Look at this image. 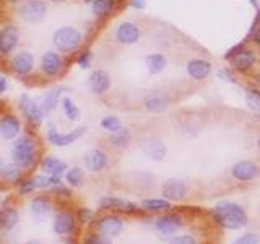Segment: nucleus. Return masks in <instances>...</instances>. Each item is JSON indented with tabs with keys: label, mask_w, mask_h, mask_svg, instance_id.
I'll return each instance as SVG.
<instances>
[{
	"label": "nucleus",
	"mask_w": 260,
	"mask_h": 244,
	"mask_svg": "<svg viewBox=\"0 0 260 244\" xmlns=\"http://www.w3.org/2000/svg\"><path fill=\"white\" fill-rule=\"evenodd\" d=\"M10 155H12V161L16 166L21 169H29L36 163V158H38L36 138L29 134L20 135L15 140Z\"/></svg>",
	"instance_id": "nucleus-1"
},
{
	"label": "nucleus",
	"mask_w": 260,
	"mask_h": 244,
	"mask_svg": "<svg viewBox=\"0 0 260 244\" xmlns=\"http://www.w3.org/2000/svg\"><path fill=\"white\" fill-rule=\"evenodd\" d=\"M213 215L216 222L228 228V230H238L247 225V215L239 205L233 202H221L213 208Z\"/></svg>",
	"instance_id": "nucleus-2"
},
{
	"label": "nucleus",
	"mask_w": 260,
	"mask_h": 244,
	"mask_svg": "<svg viewBox=\"0 0 260 244\" xmlns=\"http://www.w3.org/2000/svg\"><path fill=\"white\" fill-rule=\"evenodd\" d=\"M81 41H83V35L81 31L73 28V26H60L54 31L52 35V44L59 52L70 54L77 51L80 47Z\"/></svg>",
	"instance_id": "nucleus-3"
},
{
	"label": "nucleus",
	"mask_w": 260,
	"mask_h": 244,
	"mask_svg": "<svg viewBox=\"0 0 260 244\" xmlns=\"http://www.w3.org/2000/svg\"><path fill=\"white\" fill-rule=\"evenodd\" d=\"M20 18L28 24H38L44 21L47 16V4L44 0H26V2L20 4L18 10H16Z\"/></svg>",
	"instance_id": "nucleus-4"
},
{
	"label": "nucleus",
	"mask_w": 260,
	"mask_h": 244,
	"mask_svg": "<svg viewBox=\"0 0 260 244\" xmlns=\"http://www.w3.org/2000/svg\"><path fill=\"white\" fill-rule=\"evenodd\" d=\"M18 108L23 112V116L28 119L29 124H32L35 127H39L43 124V120L46 117V112L43 111V108L39 106L38 100H35L31 95L23 93L18 98Z\"/></svg>",
	"instance_id": "nucleus-5"
},
{
	"label": "nucleus",
	"mask_w": 260,
	"mask_h": 244,
	"mask_svg": "<svg viewBox=\"0 0 260 244\" xmlns=\"http://www.w3.org/2000/svg\"><path fill=\"white\" fill-rule=\"evenodd\" d=\"M35 65H36L35 54L31 51H26V49L12 54L10 59H8V67L18 77H28L35 70Z\"/></svg>",
	"instance_id": "nucleus-6"
},
{
	"label": "nucleus",
	"mask_w": 260,
	"mask_h": 244,
	"mask_svg": "<svg viewBox=\"0 0 260 244\" xmlns=\"http://www.w3.org/2000/svg\"><path fill=\"white\" fill-rule=\"evenodd\" d=\"M85 132H86L85 126L73 129L67 134H62V132L57 130V127L52 124V122H49V124H47V140H49V143H52L55 146H69L72 143H75L80 137L85 135Z\"/></svg>",
	"instance_id": "nucleus-7"
},
{
	"label": "nucleus",
	"mask_w": 260,
	"mask_h": 244,
	"mask_svg": "<svg viewBox=\"0 0 260 244\" xmlns=\"http://www.w3.org/2000/svg\"><path fill=\"white\" fill-rule=\"evenodd\" d=\"M20 43V29L16 24H4L0 28V55L10 57Z\"/></svg>",
	"instance_id": "nucleus-8"
},
{
	"label": "nucleus",
	"mask_w": 260,
	"mask_h": 244,
	"mask_svg": "<svg viewBox=\"0 0 260 244\" xmlns=\"http://www.w3.org/2000/svg\"><path fill=\"white\" fill-rule=\"evenodd\" d=\"M63 69V59L59 52L55 51H46L43 52L39 59V70L43 75L52 78L57 77Z\"/></svg>",
	"instance_id": "nucleus-9"
},
{
	"label": "nucleus",
	"mask_w": 260,
	"mask_h": 244,
	"mask_svg": "<svg viewBox=\"0 0 260 244\" xmlns=\"http://www.w3.org/2000/svg\"><path fill=\"white\" fill-rule=\"evenodd\" d=\"M21 134V120L12 112L0 116V137L5 140H16Z\"/></svg>",
	"instance_id": "nucleus-10"
},
{
	"label": "nucleus",
	"mask_w": 260,
	"mask_h": 244,
	"mask_svg": "<svg viewBox=\"0 0 260 244\" xmlns=\"http://www.w3.org/2000/svg\"><path fill=\"white\" fill-rule=\"evenodd\" d=\"M140 36H142L140 28H138V24L132 21H122L116 26V39L120 44L125 46L137 44L140 41Z\"/></svg>",
	"instance_id": "nucleus-11"
},
{
	"label": "nucleus",
	"mask_w": 260,
	"mask_h": 244,
	"mask_svg": "<svg viewBox=\"0 0 260 244\" xmlns=\"http://www.w3.org/2000/svg\"><path fill=\"white\" fill-rule=\"evenodd\" d=\"M258 60V55L254 49H241V51L236 54L233 59L230 60L233 69L238 72H247L250 70Z\"/></svg>",
	"instance_id": "nucleus-12"
},
{
	"label": "nucleus",
	"mask_w": 260,
	"mask_h": 244,
	"mask_svg": "<svg viewBox=\"0 0 260 244\" xmlns=\"http://www.w3.org/2000/svg\"><path fill=\"white\" fill-rule=\"evenodd\" d=\"M88 86L94 95H104L111 88V77L109 73L103 69H96L89 73Z\"/></svg>",
	"instance_id": "nucleus-13"
},
{
	"label": "nucleus",
	"mask_w": 260,
	"mask_h": 244,
	"mask_svg": "<svg viewBox=\"0 0 260 244\" xmlns=\"http://www.w3.org/2000/svg\"><path fill=\"white\" fill-rule=\"evenodd\" d=\"M122 226H124V223H122V220L116 215H106V217H101L96 222L98 233L108 236V238L117 236L122 231Z\"/></svg>",
	"instance_id": "nucleus-14"
},
{
	"label": "nucleus",
	"mask_w": 260,
	"mask_h": 244,
	"mask_svg": "<svg viewBox=\"0 0 260 244\" xmlns=\"http://www.w3.org/2000/svg\"><path fill=\"white\" fill-rule=\"evenodd\" d=\"M63 89H65L63 86H54L51 89H47V92H44L38 98V103H39V106L43 108V111L46 114H51L57 108V104H59V101H60V96L63 93Z\"/></svg>",
	"instance_id": "nucleus-15"
},
{
	"label": "nucleus",
	"mask_w": 260,
	"mask_h": 244,
	"mask_svg": "<svg viewBox=\"0 0 260 244\" xmlns=\"http://www.w3.org/2000/svg\"><path fill=\"white\" fill-rule=\"evenodd\" d=\"M142 146H143V151H145L146 157L151 158V160H154V161L165 160L166 153H168L166 145L162 143V142L159 140V138H156V137H148V138H145Z\"/></svg>",
	"instance_id": "nucleus-16"
},
{
	"label": "nucleus",
	"mask_w": 260,
	"mask_h": 244,
	"mask_svg": "<svg viewBox=\"0 0 260 244\" xmlns=\"http://www.w3.org/2000/svg\"><path fill=\"white\" fill-rule=\"evenodd\" d=\"M187 73H189V77L197 80V81H202L208 78V75L211 73V64L205 59H192L187 62Z\"/></svg>",
	"instance_id": "nucleus-17"
},
{
	"label": "nucleus",
	"mask_w": 260,
	"mask_h": 244,
	"mask_svg": "<svg viewBox=\"0 0 260 244\" xmlns=\"http://www.w3.org/2000/svg\"><path fill=\"white\" fill-rule=\"evenodd\" d=\"M83 161H85L86 169L93 171V173H98V171H101L108 166V155L100 148H93V150L86 151Z\"/></svg>",
	"instance_id": "nucleus-18"
},
{
	"label": "nucleus",
	"mask_w": 260,
	"mask_h": 244,
	"mask_svg": "<svg viewBox=\"0 0 260 244\" xmlns=\"http://www.w3.org/2000/svg\"><path fill=\"white\" fill-rule=\"evenodd\" d=\"M260 173L258 166L252 161H239L238 165L233 166V176L239 181H252Z\"/></svg>",
	"instance_id": "nucleus-19"
},
{
	"label": "nucleus",
	"mask_w": 260,
	"mask_h": 244,
	"mask_svg": "<svg viewBox=\"0 0 260 244\" xmlns=\"http://www.w3.org/2000/svg\"><path fill=\"white\" fill-rule=\"evenodd\" d=\"M187 192L185 182L181 179H169L162 184V195L169 200H181Z\"/></svg>",
	"instance_id": "nucleus-20"
},
{
	"label": "nucleus",
	"mask_w": 260,
	"mask_h": 244,
	"mask_svg": "<svg viewBox=\"0 0 260 244\" xmlns=\"http://www.w3.org/2000/svg\"><path fill=\"white\" fill-rule=\"evenodd\" d=\"M41 168H43V173L49 174V176H62L67 173V163H63L62 160H59L54 155H49L41 163Z\"/></svg>",
	"instance_id": "nucleus-21"
},
{
	"label": "nucleus",
	"mask_w": 260,
	"mask_h": 244,
	"mask_svg": "<svg viewBox=\"0 0 260 244\" xmlns=\"http://www.w3.org/2000/svg\"><path fill=\"white\" fill-rule=\"evenodd\" d=\"M73 228H75V218L70 214H59L55 215L54 222H52V231L59 236H65L73 231Z\"/></svg>",
	"instance_id": "nucleus-22"
},
{
	"label": "nucleus",
	"mask_w": 260,
	"mask_h": 244,
	"mask_svg": "<svg viewBox=\"0 0 260 244\" xmlns=\"http://www.w3.org/2000/svg\"><path fill=\"white\" fill-rule=\"evenodd\" d=\"M181 226H182L181 218H179L177 215H173V214L162 215L156 220V228H158V231L162 234H173Z\"/></svg>",
	"instance_id": "nucleus-23"
},
{
	"label": "nucleus",
	"mask_w": 260,
	"mask_h": 244,
	"mask_svg": "<svg viewBox=\"0 0 260 244\" xmlns=\"http://www.w3.org/2000/svg\"><path fill=\"white\" fill-rule=\"evenodd\" d=\"M143 104H145V108L151 112H161L168 108V100L162 93L151 92L143 98Z\"/></svg>",
	"instance_id": "nucleus-24"
},
{
	"label": "nucleus",
	"mask_w": 260,
	"mask_h": 244,
	"mask_svg": "<svg viewBox=\"0 0 260 244\" xmlns=\"http://www.w3.org/2000/svg\"><path fill=\"white\" fill-rule=\"evenodd\" d=\"M20 223V210L15 207H7L0 211V228L4 231H12Z\"/></svg>",
	"instance_id": "nucleus-25"
},
{
	"label": "nucleus",
	"mask_w": 260,
	"mask_h": 244,
	"mask_svg": "<svg viewBox=\"0 0 260 244\" xmlns=\"http://www.w3.org/2000/svg\"><path fill=\"white\" fill-rule=\"evenodd\" d=\"M51 210H52V203L44 195H38V197H35L29 202V214L38 218L49 215Z\"/></svg>",
	"instance_id": "nucleus-26"
},
{
	"label": "nucleus",
	"mask_w": 260,
	"mask_h": 244,
	"mask_svg": "<svg viewBox=\"0 0 260 244\" xmlns=\"http://www.w3.org/2000/svg\"><path fill=\"white\" fill-rule=\"evenodd\" d=\"M145 65H146V70H148L151 75H158L162 70L166 69L168 65V59L162 54L159 52H154V54H150L146 55L145 59Z\"/></svg>",
	"instance_id": "nucleus-27"
},
{
	"label": "nucleus",
	"mask_w": 260,
	"mask_h": 244,
	"mask_svg": "<svg viewBox=\"0 0 260 244\" xmlns=\"http://www.w3.org/2000/svg\"><path fill=\"white\" fill-rule=\"evenodd\" d=\"M91 2V12L94 16H108L116 8V0H89Z\"/></svg>",
	"instance_id": "nucleus-28"
},
{
	"label": "nucleus",
	"mask_w": 260,
	"mask_h": 244,
	"mask_svg": "<svg viewBox=\"0 0 260 244\" xmlns=\"http://www.w3.org/2000/svg\"><path fill=\"white\" fill-rule=\"evenodd\" d=\"M100 205L103 208H116V210H135V203L124 200V199H117V197H104Z\"/></svg>",
	"instance_id": "nucleus-29"
},
{
	"label": "nucleus",
	"mask_w": 260,
	"mask_h": 244,
	"mask_svg": "<svg viewBox=\"0 0 260 244\" xmlns=\"http://www.w3.org/2000/svg\"><path fill=\"white\" fill-rule=\"evenodd\" d=\"M21 168H18L15 165V163H5V168H4V173H2V177L5 179L7 182H18L21 179Z\"/></svg>",
	"instance_id": "nucleus-30"
},
{
	"label": "nucleus",
	"mask_w": 260,
	"mask_h": 244,
	"mask_svg": "<svg viewBox=\"0 0 260 244\" xmlns=\"http://www.w3.org/2000/svg\"><path fill=\"white\" fill-rule=\"evenodd\" d=\"M65 181H67L72 187L83 186V181H85L83 171H81L80 168H70V169H67V173H65Z\"/></svg>",
	"instance_id": "nucleus-31"
},
{
	"label": "nucleus",
	"mask_w": 260,
	"mask_h": 244,
	"mask_svg": "<svg viewBox=\"0 0 260 244\" xmlns=\"http://www.w3.org/2000/svg\"><path fill=\"white\" fill-rule=\"evenodd\" d=\"M60 103H62V109L65 112V116H67L70 120H78L80 119V109L77 108V104L73 103L69 96L62 98Z\"/></svg>",
	"instance_id": "nucleus-32"
},
{
	"label": "nucleus",
	"mask_w": 260,
	"mask_h": 244,
	"mask_svg": "<svg viewBox=\"0 0 260 244\" xmlns=\"http://www.w3.org/2000/svg\"><path fill=\"white\" fill-rule=\"evenodd\" d=\"M109 142L114 145V146H119V148H125L130 142V132L127 129H120L117 132H114L109 138Z\"/></svg>",
	"instance_id": "nucleus-33"
},
{
	"label": "nucleus",
	"mask_w": 260,
	"mask_h": 244,
	"mask_svg": "<svg viewBox=\"0 0 260 244\" xmlns=\"http://www.w3.org/2000/svg\"><path fill=\"white\" fill-rule=\"evenodd\" d=\"M101 127L104 129V130H109V132H117V130H120L122 129V126H120V120H119V117H116V116H106V117H103L101 119Z\"/></svg>",
	"instance_id": "nucleus-34"
},
{
	"label": "nucleus",
	"mask_w": 260,
	"mask_h": 244,
	"mask_svg": "<svg viewBox=\"0 0 260 244\" xmlns=\"http://www.w3.org/2000/svg\"><path fill=\"white\" fill-rule=\"evenodd\" d=\"M246 103H247V106H249L250 109L260 112V93L257 92L255 88L247 89V93H246Z\"/></svg>",
	"instance_id": "nucleus-35"
},
{
	"label": "nucleus",
	"mask_w": 260,
	"mask_h": 244,
	"mask_svg": "<svg viewBox=\"0 0 260 244\" xmlns=\"http://www.w3.org/2000/svg\"><path fill=\"white\" fill-rule=\"evenodd\" d=\"M142 205L148 210L153 211H158V210H166L169 208V202L168 200H162V199H148V200H143Z\"/></svg>",
	"instance_id": "nucleus-36"
},
{
	"label": "nucleus",
	"mask_w": 260,
	"mask_h": 244,
	"mask_svg": "<svg viewBox=\"0 0 260 244\" xmlns=\"http://www.w3.org/2000/svg\"><path fill=\"white\" fill-rule=\"evenodd\" d=\"M93 62V52L89 49H85L83 52H80L77 57V65L80 69H88Z\"/></svg>",
	"instance_id": "nucleus-37"
},
{
	"label": "nucleus",
	"mask_w": 260,
	"mask_h": 244,
	"mask_svg": "<svg viewBox=\"0 0 260 244\" xmlns=\"http://www.w3.org/2000/svg\"><path fill=\"white\" fill-rule=\"evenodd\" d=\"M18 191L21 195H28L31 192H35L36 191V184H35V179L32 177H28V179H23L21 182H18Z\"/></svg>",
	"instance_id": "nucleus-38"
},
{
	"label": "nucleus",
	"mask_w": 260,
	"mask_h": 244,
	"mask_svg": "<svg viewBox=\"0 0 260 244\" xmlns=\"http://www.w3.org/2000/svg\"><path fill=\"white\" fill-rule=\"evenodd\" d=\"M83 242L85 244H112L108 236H104L101 233L100 234H88V236H85Z\"/></svg>",
	"instance_id": "nucleus-39"
},
{
	"label": "nucleus",
	"mask_w": 260,
	"mask_h": 244,
	"mask_svg": "<svg viewBox=\"0 0 260 244\" xmlns=\"http://www.w3.org/2000/svg\"><path fill=\"white\" fill-rule=\"evenodd\" d=\"M32 179H35L36 189H46V187H49V174L39 173L36 176H32Z\"/></svg>",
	"instance_id": "nucleus-40"
},
{
	"label": "nucleus",
	"mask_w": 260,
	"mask_h": 244,
	"mask_svg": "<svg viewBox=\"0 0 260 244\" xmlns=\"http://www.w3.org/2000/svg\"><path fill=\"white\" fill-rule=\"evenodd\" d=\"M258 242H260L258 236L254 234V233H247V234L241 236L239 239L234 241V244H258Z\"/></svg>",
	"instance_id": "nucleus-41"
},
{
	"label": "nucleus",
	"mask_w": 260,
	"mask_h": 244,
	"mask_svg": "<svg viewBox=\"0 0 260 244\" xmlns=\"http://www.w3.org/2000/svg\"><path fill=\"white\" fill-rule=\"evenodd\" d=\"M171 244H197V242H195V239L192 238V236L185 234V236H177V238H174L173 241H171Z\"/></svg>",
	"instance_id": "nucleus-42"
},
{
	"label": "nucleus",
	"mask_w": 260,
	"mask_h": 244,
	"mask_svg": "<svg viewBox=\"0 0 260 244\" xmlns=\"http://www.w3.org/2000/svg\"><path fill=\"white\" fill-rule=\"evenodd\" d=\"M218 77L219 78H223V80H228V81H231V83H236V77H234V73L231 70H228V69H221L218 72Z\"/></svg>",
	"instance_id": "nucleus-43"
},
{
	"label": "nucleus",
	"mask_w": 260,
	"mask_h": 244,
	"mask_svg": "<svg viewBox=\"0 0 260 244\" xmlns=\"http://www.w3.org/2000/svg\"><path fill=\"white\" fill-rule=\"evenodd\" d=\"M241 49H244V43H239V44H236L234 47H231L230 51H228V52L224 54V59H226V60H231L233 57L241 51Z\"/></svg>",
	"instance_id": "nucleus-44"
},
{
	"label": "nucleus",
	"mask_w": 260,
	"mask_h": 244,
	"mask_svg": "<svg viewBox=\"0 0 260 244\" xmlns=\"http://www.w3.org/2000/svg\"><path fill=\"white\" fill-rule=\"evenodd\" d=\"M78 217H80V220H81L83 223H88L89 220H91L93 214H91V211H89L88 208H81V210L78 211Z\"/></svg>",
	"instance_id": "nucleus-45"
},
{
	"label": "nucleus",
	"mask_w": 260,
	"mask_h": 244,
	"mask_svg": "<svg viewBox=\"0 0 260 244\" xmlns=\"http://www.w3.org/2000/svg\"><path fill=\"white\" fill-rule=\"evenodd\" d=\"M52 191H54L55 194H62V195H65V197H69V195H72V192H70L69 187H65V186H62V184L52 187Z\"/></svg>",
	"instance_id": "nucleus-46"
},
{
	"label": "nucleus",
	"mask_w": 260,
	"mask_h": 244,
	"mask_svg": "<svg viewBox=\"0 0 260 244\" xmlns=\"http://www.w3.org/2000/svg\"><path fill=\"white\" fill-rule=\"evenodd\" d=\"M8 88V81H7V77L5 75H0V96H2Z\"/></svg>",
	"instance_id": "nucleus-47"
},
{
	"label": "nucleus",
	"mask_w": 260,
	"mask_h": 244,
	"mask_svg": "<svg viewBox=\"0 0 260 244\" xmlns=\"http://www.w3.org/2000/svg\"><path fill=\"white\" fill-rule=\"evenodd\" d=\"M130 7L135 8V10H142L145 7V0H130Z\"/></svg>",
	"instance_id": "nucleus-48"
},
{
	"label": "nucleus",
	"mask_w": 260,
	"mask_h": 244,
	"mask_svg": "<svg viewBox=\"0 0 260 244\" xmlns=\"http://www.w3.org/2000/svg\"><path fill=\"white\" fill-rule=\"evenodd\" d=\"M250 39H252V43H254V44L260 46V24L257 26V29L254 31V35L250 36Z\"/></svg>",
	"instance_id": "nucleus-49"
},
{
	"label": "nucleus",
	"mask_w": 260,
	"mask_h": 244,
	"mask_svg": "<svg viewBox=\"0 0 260 244\" xmlns=\"http://www.w3.org/2000/svg\"><path fill=\"white\" fill-rule=\"evenodd\" d=\"M249 2H250V5H252V7L255 8V10H258V8H260V7H258V2H257V0H249Z\"/></svg>",
	"instance_id": "nucleus-50"
},
{
	"label": "nucleus",
	"mask_w": 260,
	"mask_h": 244,
	"mask_svg": "<svg viewBox=\"0 0 260 244\" xmlns=\"http://www.w3.org/2000/svg\"><path fill=\"white\" fill-rule=\"evenodd\" d=\"M4 168H5V161L0 158V176H2V173H4Z\"/></svg>",
	"instance_id": "nucleus-51"
},
{
	"label": "nucleus",
	"mask_w": 260,
	"mask_h": 244,
	"mask_svg": "<svg viewBox=\"0 0 260 244\" xmlns=\"http://www.w3.org/2000/svg\"><path fill=\"white\" fill-rule=\"evenodd\" d=\"M7 2H10V4H23V2H26V0H7Z\"/></svg>",
	"instance_id": "nucleus-52"
},
{
	"label": "nucleus",
	"mask_w": 260,
	"mask_h": 244,
	"mask_svg": "<svg viewBox=\"0 0 260 244\" xmlns=\"http://www.w3.org/2000/svg\"><path fill=\"white\" fill-rule=\"evenodd\" d=\"M23 244H41V242H38V241H28V242H23Z\"/></svg>",
	"instance_id": "nucleus-53"
},
{
	"label": "nucleus",
	"mask_w": 260,
	"mask_h": 244,
	"mask_svg": "<svg viewBox=\"0 0 260 244\" xmlns=\"http://www.w3.org/2000/svg\"><path fill=\"white\" fill-rule=\"evenodd\" d=\"M257 81H258V83H260V72H258V75H257Z\"/></svg>",
	"instance_id": "nucleus-54"
},
{
	"label": "nucleus",
	"mask_w": 260,
	"mask_h": 244,
	"mask_svg": "<svg viewBox=\"0 0 260 244\" xmlns=\"http://www.w3.org/2000/svg\"><path fill=\"white\" fill-rule=\"evenodd\" d=\"M52 2H63V0H52Z\"/></svg>",
	"instance_id": "nucleus-55"
},
{
	"label": "nucleus",
	"mask_w": 260,
	"mask_h": 244,
	"mask_svg": "<svg viewBox=\"0 0 260 244\" xmlns=\"http://www.w3.org/2000/svg\"><path fill=\"white\" fill-rule=\"evenodd\" d=\"M0 205H2V195H0Z\"/></svg>",
	"instance_id": "nucleus-56"
},
{
	"label": "nucleus",
	"mask_w": 260,
	"mask_h": 244,
	"mask_svg": "<svg viewBox=\"0 0 260 244\" xmlns=\"http://www.w3.org/2000/svg\"><path fill=\"white\" fill-rule=\"evenodd\" d=\"M258 150H260V138H258Z\"/></svg>",
	"instance_id": "nucleus-57"
}]
</instances>
